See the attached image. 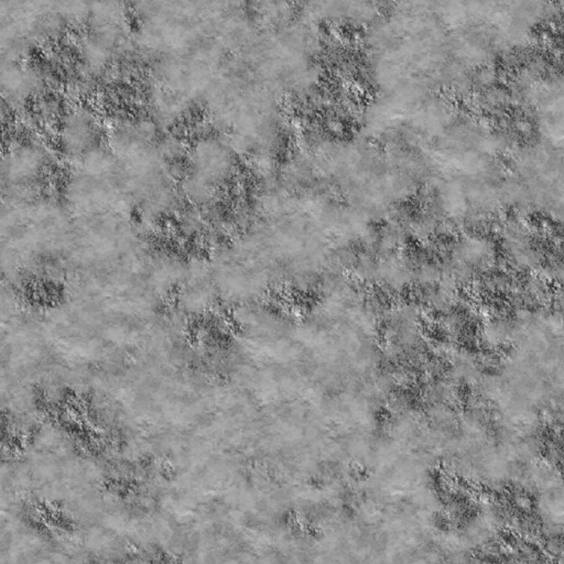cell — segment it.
<instances>
[{"label":"cell","mask_w":564,"mask_h":564,"mask_svg":"<svg viewBox=\"0 0 564 564\" xmlns=\"http://www.w3.org/2000/svg\"><path fill=\"white\" fill-rule=\"evenodd\" d=\"M499 240L507 257L519 265L530 267L541 257L538 230L529 216L513 213L499 225Z\"/></svg>","instance_id":"cell-2"},{"label":"cell","mask_w":564,"mask_h":564,"mask_svg":"<svg viewBox=\"0 0 564 564\" xmlns=\"http://www.w3.org/2000/svg\"><path fill=\"white\" fill-rule=\"evenodd\" d=\"M475 96L478 99L480 110L489 116L502 113L513 104L509 88H505L497 83L477 91Z\"/></svg>","instance_id":"cell-3"},{"label":"cell","mask_w":564,"mask_h":564,"mask_svg":"<svg viewBox=\"0 0 564 564\" xmlns=\"http://www.w3.org/2000/svg\"><path fill=\"white\" fill-rule=\"evenodd\" d=\"M505 164L507 208L564 228V135L517 143Z\"/></svg>","instance_id":"cell-1"}]
</instances>
